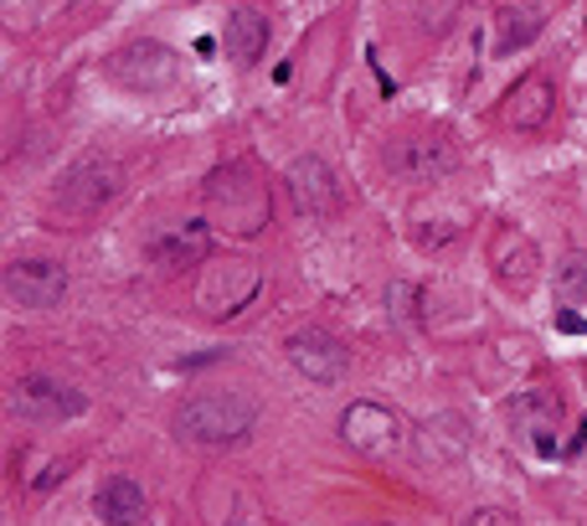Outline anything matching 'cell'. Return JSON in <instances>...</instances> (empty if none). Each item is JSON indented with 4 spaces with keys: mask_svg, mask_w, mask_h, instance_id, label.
<instances>
[{
    "mask_svg": "<svg viewBox=\"0 0 587 526\" xmlns=\"http://www.w3.org/2000/svg\"><path fill=\"white\" fill-rule=\"evenodd\" d=\"M206 222L222 227V233H233V238H252V233H263L273 217L269 206V187L258 181V170L242 166V160H227L206 176Z\"/></svg>",
    "mask_w": 587,
    "mask_h": 526,
    "instance_id": "obj_1",
    "label": "cell"
},
{
    "mask_svg": "<svg viewBox=\"0 0 587 526\" xmlns=\"http://www.w3.org/2000/svg\"><path fill=\"white\" fill-rule=\"evenodd\" d=\"M118 191H124V160H118V155H103V150H88V155H78V160L63 170V181L52 187L47 212L52 217H68V222H93Z\"/></svg>",
    "mask_w": 587,
    "mask_h": 526,
    "instance_id": "obj_2",
    "label": "cell"
},
{
    "mask_svg": "<svg viewBox=\"0 0 587 526\" xmlns=\"http://www.w3.org/2000/svg\"><path fill=\"white\" fill-rule=\"evenodd\" d=\"M252 424H258V403L248 392H202V398L181 403V413H176V434L185 444H206V449L248 439Z\"/></svg>",
    "mask_w": 587,
    "mask_h": 526,
    "instance_id": "obj_3",
    "label": "cell"
},
{
    "mask_svg": "<svg viewBox=\"0 0 587 526\" xmlns=\"http://www.w3.org/2000/svg\"><path fill=\"white\" fill-rule=\"evenodd\" d=\"M258 289H263V269L252 264V258H206L202 264V279H196V310L212 315V321H233L242 310L258 300Z\"/></svg>",
    "mask_w": 587,
    "mask_h": 526,
    "instance_id": "obj_4",
    "label": "cell"
},
{
    "mask_svg": "<svg viewBox=\"0 0 587 526\" xmlns=\"http://www.w3.org/2000/svg\"><path fill=\"white\" fill-rule=\"evenodd\" d=\"M340 439L361 459H397L407 449V424L386 403H351L340 413Z\"/></svg>",
    "mask_w": 587,
    "mask_h": 526,
    "instance_id": "obj_5",
    "label": "cell"
},
{
    "mask_svg": "<svg viewBox=\"0 0 587 526\" xmlns=\"http://www.w3.org/2000/svg\"><path fill=\"white\" fill-rule=\"evenodd\" d=\"M11 407L32 424H68V418H83L88 413V392L63 382V377L47 372H26L11 382Z\"/></svg>",
    "mask_w": 587,
    "mask_h": 526,
    "instance_id": "obj_6",
    "label": "cell"
},
{
    "mask_svg": "<svg viewBox=\"0 0 587 526\" xmlns=\"http://www.w3.org/2000/svg\"><path fill=\"white\" fill-rule=\"evenodd\" d=\"M0 289L21 310H52L68 294V264H57V258H11L5 273H0Z\"/></svg>",
    "mask_w": 587,
    "mask_h": 526,
    "instance_id": "obj_7",
    "label": "cell"
},
{
    "mask_svg": "<svg viewBox=\"0 0 587 526\" xmlns=\"http://www.w3.org/2000/svg\"><path fill=\"white\" fill-rule=\"evenodd\" d=\"M453 166H459V150L443 135H407L386 150V170L407 187H433V181L453 176Z\"/></svg>",
    "mask_w": 587,
    "mask_h": 526,
    "instance_id": "obj_8",
    "label": "cell"
},
{
    "mask_svg": "<svg viewBox=\"0 0 587 526\" xmlns=\"http://www.w3.org/2000/svg\"><path fill=\"white\" fill-rule=\"evenodd\" d=\"M176 52L160 47V42H129V47H118L109 57V78L118 88H129V93H160V88L176 83Z\"/></svg>",
    "mask_w": 587,
    "mask_h": 526,
    "instance_id": "obj_9",
    "label": "cell"
},
{
    "mask_svg": "<svg viewBox=\"0 0 587 526\" xmlns=\"http://www.w3.org/2000/svg\"><path fill=\"white\" fill-rule=\"evenodd\" d=\"M284 351H289V361H294V372L319 382V388H330V382H340V377L351 372V351H346L330 331H319V325L294 331V336L284 340Z\"/></svg>",
    "mask_w": 587,
    "mask_h": 526,
    "instance_id": "obj_10",
    "label": "cell"
},
{
    "mask_svg": "<svg viewBox=\"0 0 587 526\" xmlns=\"http://www.w3.org/2000/svg\"><path fill=\"white\" fill-rule=\"evenodd\" d=\"M284 181H289V197H294V206H300L304 217H336L340 202H346L330 160H319V155H300V160H289Z\"/></svg>",
    "mask_w": 587,
    "mask_h": 526,
    "instance_id": "obj_11",
    "label": "cell"
},
{
    "mask_svg": "<svg viewBox=\"0 0 587 526\" xmlns=\"http://www.w3.org/2000/svg\"><path fill=\"white\" fill-rule=\"evenodd\" d=\"M489 264H495V279H500L505 289L526 294L541 273V248L531 243V233H520V227H495V238H489Z\"/></svg>",
    "mask_w": 587,
    "mask_h": 526,
    "instance_id": "obj_12",
    "label": "cell"
},
{
    "mask_svg": "<svg viewBox=\"0 0 587 526\" xmlns=\"http://www.w3.org/2000/svg\"><path fill=\"white\" fill-rule=\"evenodd\" d=\"M516 424H520V434L531 439L537 455H556V439H562V424H567L562 392H546V388L520 392L516 398Z\"/></svg>",
    "mask_w": 587,
    "mask_h": 526,
    "instance_id": "obj_13",
    "label": "cell"
},
{
    "mask_svg": "<svg viewBox=\"0 0 587 526\" xmlns=\"http://www.w3.org/2000/svg\"><path fill=\"white\" fill-rule=\"evenodd\" d=\"M552 114H556V83L546 72H531V78H520V83L510 88V103H505V124H510V130L537 135V130L552 124Z\"/></svg>",
    "mask_w": 587,
    "mask_h": 526,
    "instance_id": "obj_14",
    "label": "cell"
},
{
    "mask_svg": "<svg viewBox=\"0 0 587 526\" xmlns=\"http://www.w3.org/2000/svg\"><path fill=\"white\" fill-rule=\"evenodd\" d=\"M93 511L109 526H139L145 522V485L135 475H109L93 491Z\"/></svg>",
    "mask_w": 587,
    "mask_h": 526,
    "instance_id": "obj_15",
    "label": "cell"
},
{
    "mask_svg": "<svg viewBox=\"0 0 587 526\" xmlns=\"http://www.w3.org/2000/svg\"><path fill=\"white\" fill-rule=\"evenodd\" d=\"M464 449H470V428H464V418L459 413H438V418H428L418 434V455L433 465V470H443V465H459L464 459Z\"/></svg>",
    "mask_w": 587,
    "mask_h": 526,
    "instance_id": "obj_16",
    "label": "cell"
},
{
    "mask_svg": "<svg viewBox=\"0 0 587 526\" xmlns=\"http://www.w3.org/2000/svg\"><path fill=\"white\" fill-rule=\"evenodd\" d=\"M263 52H269V16L233 11V16H227V57H233L237 68H252Z\"/></svg>",
    "mask_w": 587,
    "mask_h": 526,
    "instance_id": "obj_17",
    "label": "cell"
},
{
    "mask_svg": "<svg viewBox=\"0 0 587 526\" xmlns=\"http://www.w3.org/2000/svg\"><path fill=\"white\" fill-rule=\"evenodd\" d=\"M155 264L160 269H181V264H206V227L202 222H185V227H170L155 238Z\"/></svg>",
    "mask_w": 587,
    "mask_h": 526,
    "instance_id": "obj_18",
    "label": "cell"
},
{
    "mask_svg": "<svg viewBox=\"0 0 587 526\" xmlns=\"http://www.w3.org/2000/svg\"><path fill=\"white\" fill-rule=\"evenodd\" d=\"M541 21H546V16H541L537 5H500V11H495V52H500V57H510L516 47L537 42Z\"/></svg>",
    "mask_w": 587,
    "mask_h": 526,
    "instance_id": "obj_19",
    "label": "cell"
},
{
    "mask_svg": "<svg viewBox=\"0 0 587 526\" xmlns=\"http://www.w3.org/2000/svg\"><path fill=\"white\" fill-rule=\"evenodd\" d=\"M556 300H562V305L587 300V254H567L556 264Z\"/></svg>",
    "mask_w": 587,
    "mask_h": 526,
    "instance_id": "obj_20",
    "label": "cell"
},
{
    "mask_svg": "<svg viewBox=\"0 0 587 526\" xmlns=\"http://www.w3.org/2000/svg\"><path fill=\"white\" fill-rule=\"evenodd\" d=\"M418 300H422V289L407 284V279H392V289H386V310H392L397 321H413V315H418Z\"/></svg>",
    "mask_w": 587,
    "mask_h": 526,
    "instance_id": "obj_21",
    "label": "cell"
},
{
    "mask_svg": "<svg viewBox=\"0 0 587 526\" xmlns=\"http://www.w3.org/2000/svg\"><path fill=\"white\" fill-rule=\"evenodd\" d=\"M453 526H520L510 511H500V506H474V511H464Z\"/></svg>",
    "mask_w": 587,
    "mask_h": 526,
    "instance_id": "obj_22",
    "label": "cell"
},
{
    "mask_svg": "<svg viewBox=\"0 0 587 526\" xmlns=\"http://www.w3.org/2000/svg\"><path fill=\"white\" fill-rule=\"evenodd\" d=\"M556 331H562V336H587V321L572 305H562L556 310Z\"/></svg>",
    "mask_w": 587,
    "mask_h": 526,
    "instance_id": "obj_23",
    "label": "cell"
},
{
    "mask_svg": "<svg viewBox=\"0 0 587 526\" xmlns=\"http://www.w3.org/2000/svg\"><path fill=\"white\" fill-rule=\"evenodd\" d=\"M63 475H68V459H52L47 470H42V475L32 480V491H52V485H57Z\"/></svg>",
    "mask_w": 587,
    "mask_h": 526,
    "instance_id": "obj_24",
    "label": "cell"
},
{
    "mask_svg": "<svg viewBox=\"0 0 587 526\" xmlns=\"http://www.w3.org/2000/svg\"><path fill=\"white\" fill-rule=\"evenodd\" d=\"M583 444H587V424H577V434H572L567 449H583Z\"/></svg>",
    "mask_w": 587,
    "mask_h": 526,
    "instance_id": "obj_25",
    "label": "cell"
},
{
    "mask_svg": "<svg viewBox=\"0 0 587 526\" xmlns=\"http://www.w3.org/2000/svg\"><path fill=\"white\" fill-rule=\"evenodd\" d=\"M583 382H587V361H583Z\"/></svg>",
    "mask_w": 587,
    "mask_h": 526,
    "instance_id": "obj_26",
    "label": "cell"
}]
</instances>
